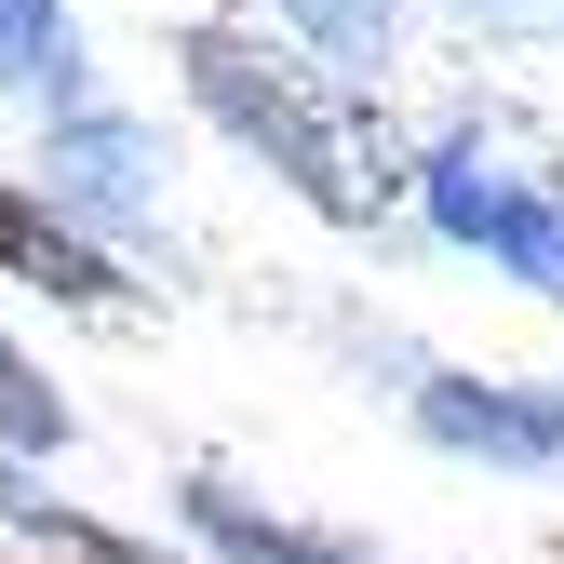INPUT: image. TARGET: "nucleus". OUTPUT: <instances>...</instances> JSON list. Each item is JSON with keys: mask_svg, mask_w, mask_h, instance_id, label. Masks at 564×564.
<instances>
[{"mask_svg": "<svg viewBox=\"0 0 564 564\" xmlns=\"http://www.w3.org/2000/svg\"><path fill=\"white\" fill-rule=\"evenodd\" d=\"M416 431L444 457H484V470H564V390H524V377H416Z\"/></svg>", "mask_w": 564, "mask_h": 564, "instance_id": "20e7f679", "label": "nucleus"}, {"mask_svg": "<svg viewBox=\"0 0 564 564\" xmlns=\"http://www.w3.org/2000/svg\"><path fill=\"white\" fill-rule=\"evenodd\" d=\"M0 511H14L28 538H54L67 564H162L149 538H121V524H82V511H41V498H0Z\"/></svg>", "mask_w": 564, "mask_h": 564, "instance_id": "9d476101", "label": "nucleus"}, {"mask_svg": "<svg viewBox=\"0 0 564 564\" xmlns=\"http://www.w3.org/2000/svg\"><path fill=\"white\" fill-rule=\"evenodd\" d=\"M0 82L67 121L82 108V14H67V0H0Z\"/></svg>", "mask_w": 564, "mask_h": 564, "instance_id": "0eeeda50", "label": "nucleus"}, {"mask_svg": "<svg viewBox=\"0 0 564 564\" xmlns=\"http://www.w3.org/2000/svg\"><path fill=\"white\" fill-rule=\"evenodd\" d=\"M282 28H296L336 82H377L390 41H403V0H282Z\"/></svg>", "mask_w": 564, "mask_h": 564, "instance_id": "6e6552de", "label": "nucleus"}, {"mask_svg": "<svg viewBox=\"0 0 564 564\" xmlns=\"http://www.w3.org/2000/svg\"><path fill=\"white\" fill-rule=\"evenodd\" d=\"M175 524L216 551V564H377V551H349V538H323V524L256 511L242 484H216V470H188V484H175Z\"/></svg>", "mask_w": 564, "mask_h": 564, "instance_id": "423d86ee", "label": "nucleus"}, {"mask_svg": "<svg viewBox=\"0 0 564 564\" xmlns=\"http://www.w3.org/2000/svg\"><path fill=\"white\" fill-rule=\"evenodd\" d=\"M484 28H564V0H470Z\"/></svg>", "mask_w": 564, "mask_h": 564, "instance_id": "9b49d317", "label": "nucleus"}, {"mask_svg": "<svg viewBox=\"0 0 564 564\" xmlns=\"http://www.w3.org/2000/svg\"><path fill=\"white\" fill-rule=\"evenodd\" d=\"M0 269H14L28 296H54V310H134V269L95 229H67L41 188H0Z\"/></svg>", "mask_w": 564, "mask_h": 564, "instance_id": "39448f33", "label": "nucleus"}, {"mask_svg": "<svg viewBox=\"0 0 564 564\" xmlns=\"http://www.w3.org/2000/svg\"><path fill=\"white\" fill-rule=\"evenodd\" d=\"M416 202H431V229H444V242H470L498 282H524V296H564V188H551V175L484 162V134H444V149L416 162Z\"/></svg>", "mask_w": 564, "mask_h": 564, "instance_id": "f03ea898", "label": "nucleus"}, {"mask_svg": "<svg viewBox=\"0 0 564 564\" xmlns=\"http://www.w3.org/2000/svg\"><path fill=\"white\" fill-rule=\"evenodd\" d=\"M551 188H564V162H551Z\"/></svg>", "mask_w": 564, "mask_h": 564, "instance_id": "f8f14e48", "label": "nucleus"}, {"mask_svg": "<svg viewBox=\"0 0 564 564\" xmlns=\"http://www.w3.org/2000/svg\"><path fill=\"white\" fill-rule=\"evenodd\" d=\"M41 202H54L67 229H95V242L162 229V134L121 121V108H67L41 134Z\"/></svg>", "mask_w": 564, "mask_h": 564, "instance_id": "7ed1b4c3", "label": "nucleus"}, {"mask_svg": "<svg viewBox=\"0 0 564 564\" xmlns=\"http://www.w3.org/2000/svg\"><path fill=\"white\" fill-rule=\"evenodd\" d=\"M0 444H14V457H67V444H82V416H67V390L28 364V349L14 336H0Z\"/></svg>", "mask_w": 564, "mask_h": 564, "instance_id": "1a4fd4ad", "label": "nucleus"}, {"mask_svg": "<svg viewBox=\"0 0 564 564\" xmlns=\"http://www.w3.org/2000/svg\"><path fill=\"white\" fill-rule=\"evenodd\" d=\"M175 67H188V108L216 121L242 162H269L323 229H377V202H390V149H364V108L323 95V67L269 54L256 28H216V14L175 28Z\"/></svg>", "mask_w": 564, "mask_h": 564, "instance_id": "f257e3e1", "label": "nucleus"}]
</instances>
